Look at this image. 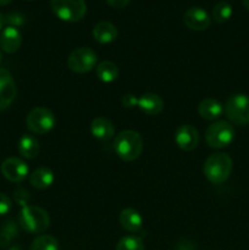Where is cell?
Wrapping results in <instances>:
<instances>
[{"label":"cell","mask_w":249,"mask_h":250,"mask_svg":"<svg viewBox=\"0 0 249 250\" xmlns=\"http://www.w3.org/2000/svg\"><path fill=\"white\" fill-rule=\"evenodd\" d=\"M144 142L141 134L132 129L122 131L115 137L114 150L121 160L126 163L137 160L143 151Z\"/></svg>","instance_id":"6da1fadb"},{"label":"cell","mask_w":249,"mask_h":250,"mask_svg":"<svg viewBox=\"0 0 249 250\" xmlns=\"http://www.w3.org/2000/svg\"><path fill=\"white\" fill-rule=\"evenodd\" d=\"M233 163L226 153H214L205 160L203 172L212 185H222L228 180Z\"/></svg>","instance_id":"7a4b0ae2"},{"label":"cell","mask_w":249,"mask_h":250,"mask_svg":"<svg viewBox=\"0 0 249 250\" xmlns=\"http://www.w3.org/2000/svg\"><path fill=\"white\" fill-rule=\"evenodd\" d=\"M19 224L22 229L32 234L45 232L50 226L48 212L36 205H24L19 215Z\"/></svg>","instance_id":"3957f363"},{"label":"cell","mask_w":249,"mask_h":250,"mask_svg":"<svg viewBox=\"0 0 249 250\" xmlns=\"http://www.w3.org/2000/svg\"><path fill=\"white\" fill-rule=\"evenodd\" d=\"M54 15L65 22H78L87 14L85 0H50Z\"/></svg>","instance_id":"277c9868"},{"label":"cell","mask_w":249,"mask_h":250,"mask_svg":"<svg viewBox=\"0 0 249 250\" xmlns=\"http://www.w3.org/2000/svg\"><path fill=\"white\" fill-rule=\"evenodd\" d=\"M224 111L229 122L236 126H246L249 124V97L242 93L231 95L225 104Z\"/></svg>","instance_id":"5b68a950"},{"label":"cell","mask_w":249,"mask_h":250,"mask_svg":"<svg viewBox=\"0 0 249 250\" xmlns=\"http://www.w3.org/2000/svg\"><path fill=\"white\" fill-rule=\"evenodd\" d=\"M234 139V128L229 122L220 120L210 125L205 131V142L214 149L227 148Z\"/></svg>","instance_id":"8992f818"},{"label":"cell","mask_w":249,"mask_h":250,"mask_svg":"<svg viewBox=\"0 0 249 250\" xmlns=\"http://www.w3.org/2000/svg\"><path fill=\"white\" fill-rule=\"evenodd\" d=\"M55 115L50 109L44 106L34 107L27 115V128L34 134H45L55 126Z\"/></svg>","instance_id":"52a82bcc"},{"label":"cell","mask_w":249,"mask_h":250,"mask_svg":"<svg viewBox=\"0 0 249 250\" xmlns=\"http://www.w3.org/2000/svg\"><path fill=\"white\" fill-rule=\"evenodd\" d=\"M98 55L88 46H80L71 51L67 58V66L75 73H87L97 67Z\"/></svg>","instance_id":"ba28073f"},{"label":"cell","mask_w":249,"mask_h":250,"mask_svg":"<svg viewBox=\"0 0 249 250\" xmlns=\"http://www.w3.org/2000/svg\"><path fill=\"white\" fill-rule=\"evenodd\" d=\"M0 171L7 181L14 183L22 182L29 175V168L27 164L22 159L16 158V156L5 159L0 166Z\"/></svg>","instance_id":"9c48e42d"},{"label":"cell","mask_w":249,"mask_h":250,"mask_svg":"<svg viewBox=\"0 0 249 250\" xmlns=\"http://www.w3.org/2000/svg\"><path fill=\"white\" fill-rule=\"evenodd\" d=\"M17 95V87L11 72L7 68L0 67V111L6 110Z\"/></svg>","instance_id":"30bf717a"},{"label":"cell","mask_w":249,"mask_h":250,"mask_svg":"<svg viewBox=\"0 0 249 250\" xmlns=\"http://www.w3.org/2000/svg\"><path fill=\"white\" fill-rule=\"evenodd\" d=\"M183 23L195 32L205 31L211 24V17L204 9L193 6L183 14Z\"/></svg>","instance_id":"8fae6325"},{"label":"cell","mask_w":249,"mask_h":250,"mask_svg":"<svg viewBox=\"0 0 249 250\" xmlns=\"http://www.w3.org/2000/svg\"><path fill=\"white\" fill-rule=\"evenodd\" d=\"M175 142L183 151H192L199 144V132L192 125H182L175 132Z\"/></svg>","instance_id":"7c38bea8"},{"label":"cell","mask_w":249,"mask_h":250,"mask_svg":"<svg viewBox=\"0 0 249 250\" xmlns=\"http://www.w3.org/2000/svg\"><path fill=\"white\" fill-rule=\"evenodd\" d=\"M22 44V36L17 27L7 26L0 33V50L6 54H14Z\"/></svg>","instance_id":"4fadbf2b"},{"label":"cell","mask_w":249,"mask_h":250,"mask_svg":"<svg viewBox=\"0 0 249 250\" xmlns=\"http://www.w3.org/2000/svg\"><path fill=\"white\" fill-rule=\"evenodd\" d=\"M138 107L149 116H156L164 110V100L155 93H145L138 99Z\"/></svg>","instance_id":"5bb4252c"},{"label":"cell","mask_w":249,"mask_h":250,"mask_svg":"<svg viewBox=\"0 0 249 250\" xmlns=\"http://www.w3.org/2000/svg\"><path fill=\"white\" fill-rule=\"evenodd\" d=\"M90 132L99 141H110L115 136L114 124L106 117H95L90 124Z\"/></svg>","instance_id":"9a60e30c"},{"label":"cell","mask_w":249,"mask_h":250,"mask_svg":"<svg viewBox=\"0 0 249 250\" xmlns=\"http://www.w3.org/2000/svg\"><path fill=\"white\" fill-rule=\"evenodd\" d=\"M93 38L100 44H110L117 38V28L109 21H100L93 28Z\"/></svg>","instance_id":"2e32d148"},{"label":"cell","mask_w":249,"mask_h":250,"mask_svg":"<svg viewBox=\"0 0 249 250\" xmlns=\"http://www.w3.org/2000/svg\"><path fill=\"white\" fill-rule=\"evenodd\" d=\"M120 224H121L122 229H126L127 232H138L143 226V217L133 208H127L120 212Z\"/></svg>","instance_id":"e0dca14e"},{"label":"cell","mask_w":249,"mask_h":250,"mask_svg":"<svg viewBox=\"0 0 249 250\" xmlns=\"http://www.w3.org/2000/svg\"><path fill=\"white\" fill-rule=\"evenodd\" d=\"M224 112V106L219 100L214 98H207L202 100L198 106V114L202 119L208 120V121H214L217 120Z\"/></svg>","instance_id":"ac0fdd59"},{"label":"cell","mask_w":249,"mask_h":250,"mask_svg":"<svg viewBox=\"0 0 249 250\" xmlns=\"http://www.w3.org/2000/svg\"><path fill=\"white\" fill-rule=\"evenodd\" d=\"M55 176L49 167H38L29 175V183L37 189H46L54 183Z\"/></svg>","instance_id":"d6986e66"},{"label":"cell","mask_w":249,"mask_h":250,"mask_svg":"<svg viewBox=\"0 0 249 250\" xmlns=\"http://www.w3.org/2000/svg\"><path fill=\"white\" fill-rule=\"evenodd\" d=\"M41 146L36 137L32 134H23L19 141V153L27 160H33L38 156Z\"/></svg>","instance_id":"ffe728a7"},{"label":"cell","mask_w":249,"mask_h":250,"mask_svg":"<svg viewBox=\"0 0 249 250\" xmlns=\"http://www.w3.org/2000/svg\"><path fill=\"white\" fill-rule=\"evenodd\" d=\"M95 73L103 83H112L119 77V68L111 61H103L97 65Z\"/></svg>","instance_id":"44dd1931"},{"label":"cell","mask_w":249,"mask_h":250,"mask_svg":"<svg viewBox=\"0 0 249 250\" xmlns=\"http://www.w3.org/2000/svg\"><path fill=\"white\" fill-rule=\"evenodd\" d=\"M232 14H233V10H232L231 4L227 1H219L212 7V20L216 23L227 22L231 19Z\"/></svg>","instance_id":"7402d4cb"},{"label":"cell","mask_w":249,"mask_h":250,"mask_svg":"<svg viewBox=\"0 0 249 250\" xmlns=\"http://www.w3.org/2000/svg\"><path fill=\"white\" fill-rule=\"evenodd\" d=\"M31 250H59V242L50 234H41L32 242Z\"/></svg>","instance_id":"603a6c76"},{"label":"cell","mask_w":249,"mask_h":250,"mask_svg":"<svg viewBox=\"0 0 249 250\" xmlns=\"http://www.w3.org/2000/svg\"><path fill=\"white\" fill-rule=\"evenodd\" d=\"M115 250H145L143 241L137 236H126L119 241Z\"/></svg>","instance_id":"cb8c5ba5"},{"label":"cell","mask_w":249,"mask_h":250,"mask_svg":"<svg viewBox=\"0 0 249 250\" xmlns=\"http://www.w3.org/2000/svg\"><path fill=\"white\" fill-rule=\"evenodd\" d=\"M12 209V202L6 194L0 193V216L7 215Z\"/></svg>","instance_id":"d4e9b609"},{"label":"cell","mask_w":249,"mask_h":250,"mask_svg":"<svg viewBox=\"0 0 249 250\" xmlns=\"http://www.w3.org/2000/svg\"><path fill=\"white\" fill-rule=\"evenodd\" d=\"M5 21H6L7 23H10V26L16 27L23 24L24 17L22 16L20 12H10V14L5 17Z\"/></svg>","instance_id":"484cf974"},{"label":"cell","mask_w":249,"mask_h":250,"mask_svg":"<svg viewBox=\"0 0 249 250\" xmlns=\"http://www.w3.org/2000/svg\"><path fill=\"white\" fill-rule=\"evenodd\" d=\"M121 103L124 107H127V109L138 106V99H137L136 95H133V94L124 95V98L121 99Z\"/></svg>","instance_id":"4316f807"},{"label":"cell","mask_w":249,"mask_h":250,"mask_svg":"<svg viewBox=\"0 0 249 250\" xmlns=\"http://www.w3.org/2000/svg\"><path fill=\"white\" fill-rule=\"evenodd\" d=\"M15 199H16V202L19 203L21 207L28 205L27 204V200H26V199H28V193L24 192V190H22V189L17 190V192L15 193Z\"/></svg>","instance_id":"83f0119b"},{"label":"cell","mask_w":249,"mask_h":250,"mask_svg":"<svg viewBox=\"0 0 249 250\" xmlns=\"http://www.w3.org/2000/svg\"><path fill=\"white\" fill-rule=\"evenodd\" d=\"M106 2L115 9H122V7H126L131 2V0H106Z\"/></svg>","instance_id":"f1b7e54d"},{"label":"cell","mask_w":249,"mask_h":250,"mask_svg":"<svg viewBox=\"0 0 249 250\" xmlns=\"http://www.w3.org/2000/svg\"><path fill=\"white\" fill-rule=\"evenodd\" d=\"M5 24V17L2 16V14L0 12V31H2V27Z\"/></svg>","instance_id":"f546056e"},{"label":"cell","mask_w":249,"mask_h":250,"mask_svg":"<svg viewBox=\"0 0 249 250\" xmlns=\"http://www.w3.org/2000/svg\"><path fill=\"white\" fill-rule=\"evenodd\" d=\"M12 0H0V6H4V5H7L9 2H11Z\"/></svg>","instance_id":"4dcf8cb0"},{"label":"cell","mask_w":249,"mask_h":250,"mask_svg":"<svg viewBox=\"0 0 249 250\" xmlns=\"http://www.w3.org/2000/svg\"><path fill=\"white\" fill-rule=\"evenodd\" d=\"M242 4L244 5L247 10H249V0H242Z\"/></svg>","instance_id":"1f68e13d"},{"label":"cell","mask_w":249,"mask_h":250,"mask_svg":"<svg viewBox=\"0 0 249 250\" xmlns=\"http://www.w3.org/2000/svg\"><path fill=\"white\" fill-rule=\"evenodd\" d=\"M2 61V55H1V51H0V63H1Z\"/></svg>","instance_id":"d6a6232c"}]
</instances>
